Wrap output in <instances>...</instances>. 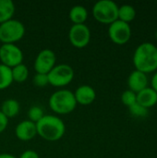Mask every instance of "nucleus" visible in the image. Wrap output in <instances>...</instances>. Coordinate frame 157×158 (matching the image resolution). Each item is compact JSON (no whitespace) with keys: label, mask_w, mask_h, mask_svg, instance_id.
<instances>
[{"label":"nucleus","mask_w":157,"mask_h":158,"mask_svg":"<svg viewBox=\"0 0 157 158\" xmlns=\"http://www.w3.org/2000/svg\"><path fill=\"white\" fill-rule=\"evenodd\" d=\"M20 110L19 103L15 99H6L3 102L0 111L4 114L6 118L16 117Z\"/></svg>","instance_id":"nucleus-16"},{"label":"nucleus","mask_w":157,"mask_h":158,"mask_svg":"<svg viewBox=\"0 0 157 158\" xmlns=\"http://www.w3.org/2000/svg\"><path fill=\"white\" fill-rule=\"evenodd\" d=\"M68 16L73 24H84L88 18V11L85 6L76 5L71 7Z\"/></svg>","instance_id":"nucleus-15"},{"label":"nucleus","mask_w":157,"mask_h":158,"mask_svg":"<svg viewBox=\"0 0 157 158\" xmlns=\"http://www.w3.org/2000/svg\"><path fill=\"white\" fill-rule=\"evenodd\" d=\"M155 38H156V40H157V31H155Z\"/></svg>","instance_id":"nucleus-29"},{"label":"nucleus","mask_w":157,"mask_h":158,"mask_svg":"<svg viewBox=\"0 0 157 158\" xmlns=\"http://www.w3.org/2000/svg\"><path fill=\"white\" fill-rule=\"evenodd\" d=\"M74 96L77 105L89 106L93 104L96 98V93L94 89L90 85H81L74 93Z\"/></svg>","instance_id":"nucleus-12"},{"label":"nucleus","mask_w":157,"mask_h":158,"mask_svg":"<svg viewBox=\"0 0 157 158\" xmlns=\"http://www.w3.org/2000/svg\"><path fill=\"white\" fill-rule=\"evenodd\" d=\"M32 82L36 87H44L49 84L48 76H47V74L36 73L33 77Z\"/></svg>","instance_id":"nucleus-24"},{"label":"nucleus","mask_w":157,"mask_h":158,"mask_svg":"<svg viewBox=\"0 0 157 158\" xmlns=\"http://www.w3.org/2000/svg\"><path fill=\"white\" fill-rule=\"evenodd\" d=\"M118 6L112 0H100L93 7V18L100 23L111 24L118 19Z\"/></svg>","instance_id":"nucleus-4"},{"label":"nucleus","mask_w":157,"mask_h":158,"mask_svg":"<svg viewBox=\"0 0 157 158\" xmlns=\"http://www.w3.org/2000/svg\"><path fill=\"white\" fill-rule=\"evenodd\" d=\"M13 82L11 69L0 64V90H5L8 88Z\"/></svg>","instance_id":"nucleus-20"},{"label":"nucleus","mask_w":157,"mask_h":158,"mask_svg":"<svg viewBox=\"0 0 157 158\" xmlns=\"http://www.w3.org/2000/svg\"><path fill=\"white\" fill-rule=\"evenodd\" d=\"M56 56L53 50L43 49L40 51L34 60V69L36 73L48 74L56 66Z\"/></svg>","instance_id":"nucleus-10"},{"label":"nucleus","mask_w":157,"mask_h":158,"mask_svg":"<svg viewBox=\"0 0 157 158\" xmlns=\"http://www.w3.org/2000/svg\"><path fill=\"white\" fill-rule=\"evenodd\" d=\"M148 85V78L145 73L134 70L130 73L128 79V86L129 90L134 92L135 94H138L139 92L145 89Z\"/></svg>","instance_id":"nucleus-13"},{"label":"nucleus","mask_w":157,"mask_h":158,"mask_svg":"<svg viewBox=\"0 0 157 158\" xmlns=\"http://www.w3.org/2000/svg\"><path fill=\"white\" fill-rule=\"evenodd\" d=\"M133 64L136 70L145 74L157 69V47L152 43L141 44L133 55Z\"/></svg>","instance_id":"nucleus-1"},{"label":"nucleus","mask_w":157,"mask_h":158,"mask_svg":"<svg viewBox=\"0 0 157 158\" xmlns=\"http://www.w3.org/2000/svg\"><path fill=\"white\" fill-rule=\"evenodd\" d=\"M74 75V69L68 64L56 65L47 74L49 84L54 87L67 86L72 81Z\"/></svg>","instance_id":"nucleus-6"},{"label":"nucleus","mask_w":157,"mask_h":158,"mask_svg":"<svg viewBox=\"0 0 157 158\" xmlns=\"http://www.w3.org/2000/svg\"><path fill=\"white\" fill-rule=\"evenodd\" d=\"M23 53L21 49L14 44H3L0 46L1 64L12 69L22 63Z\"/></svg>","instance_id":"nucleus-7"},{"label":"nucleus","mask_w":157,"mask_h":158,"mask_svg":"<svg viewBox=\"0 0 157 158\" xmlns=\"http://www.w3.org/2000/svg\"><path fill=\"white\" fill-rule=\"evenodd\" d=\"M15 134L20 141H31L37 135L36 124L30 120H23L17 125L15 129Z\"/></svg>","instance_id":"nucleus-11"},{"label":"nucleus","mask_w":157,"mask_h":158,"mask_svg":"<svg viewBox=\"0 0 157 158\" xmlns=\"http://www.w3.org/2000/svg\"><path fill=\"white\" fill-rule=\"evenodd\" d=\"M68 39L74 47L84 48L91 41V31L85 24H73L68 31Z\"/></svg>","instance_id":"nucleus-9"},{"label":"nucleus","mask_w":157,"mask_h":158,"mask_svg":"<svg viewBox=\"0 0 157 158\" xmlns=\"http://www.w3.org/2000/svg\"><path fill=\"white\" fill-rule=\"evenodd\" d=\"M37 135L48 142L60 140L66 131V126L61 118L53 115H44L36 123Z\"/></svg>","instance_id":"nucleus-2"},{"label":"nucleus","mask_w":157,"mask_h":158,"mask_svg":"<svg viewBox=\"0 0 157 158\" xmlns=\"http://www.w3.org/2000/svg\"><path fill=\"white\" fill-rule=\"evenodd\" d=\"M137 103L149 109L157 104V93L151 87H146L137 94Z\"/></svg>","instance_id":"nucleus-14"},{"label":"nucleus","mask_w":157,"mask_h":158,"mask_svg":"<svg viewBox=\"0 0 157 158\" xmlns=\"http://www.w3.org/2000/svg\"><path fill=\"white\" fill-rule=\"evenodd\" d=\"M25 27L18 19H9L0 24V42L3 44H14L23 38Z\"/></svg>","instance_id":"nucleus-5"},{"label":"nucleus","mask_w":157,"mask_h":158,"mask_svg":"<svg viewBox=\"0 0 157 158\" xmlns=\"http://www.w3.org/2000/svg\"><path fill=\"white\" fill-rule=\"evenodd\" d=\"M108 35L116 44H125L131 37V28L129 23L117 19L109 25Z\"/></svg>","instance_id":"nucleus-8"},{"label":"nucleus","mask_w":157,"mask_h":158,"mask_svg":"<svg viewBox=\"0 0 157 158\" xmlns=\"http://www.w3.org/2000/svg\"><path fill=\"white\" fill-rule=\"evenodd\" d=\"M8 124V118H6L4 114L0 111V133H2L7 127Z\"/></svg>","instance_id":"nucleus-25"},{"label":"nucleus","mask_w":157,"mask_h":158,"mask_svg":"<svg viewBox=\"0 0 157 158\" xmlns=\"http://www.w3.org/2000/svg\"><path fill=\"white\" fill-rule=\"evenodd\" d=\"M11 72H12L13 81H16L18 83H22L26 81L29 77V69L23 63L12 68Z\"/></svg>","instance_id":"nucleus-19"},{"label":"nucleus","mask_w":157,"mask_h":158,"mask_svg":"<svg viewBox=\"0 0 157 158\" xmlns=\"http://www.w3.org/2000/svg\"><path fill=\"white\" fill-rule=\"evenodd\" d=\"M49 106L56 114L67 115L73 112L77 106L74 93L61 89L53 93L49 98Z\"/></svg>","instance_id":"nucleus-3"},{"label":"nucleus","mask_w":157,"mask_h":158,"mask_svg":"<svg viewBox=\"0 0 157 158\" xmlns=\"http://www.w3.org/2000/svg\"><path fill=\"white\" fill-rule=\"evenodd\" d=\"M44 116V113H43V110L38 106H31L29 111H28V120L33 122V123H37L38 121H40L43 117Z\"/></svg>","instance_id":"nucleus-21"},{"label":"nucleus","mask_w":157,"mask_h":158,"mask_svg":"<svg viewBox=\"0 0 157 158\" xmlns=\"http://www.w3.org/2000/svg\"><path fill=\"white\" fill-rule=\"evenodd\" d=\"M136 17V9L131 5H122L118 6V19L129 23L132 21Z\"/></svg>","instance_id":"nucleus-18"},{"label":"nucleus","mask_w":157,"mask_h":158,"mask_svg":"<svg viewBox=\"0 0 157 158\" xmlns=\"http://www.w3.org/2000/svg\"><path fill=\"white\" fill-rule=\"evenodd\" d=\"M0 158H17L11 154H0Z\"/></svg>","instance_id":"nucleus-28"},{"label":"nucleus","mask_w":157,"mask_h":158,"mask_svg":"<svg viewBox=\"0 0 157 158\" xmlns=\"http://www.w3.org/2000/svg\"><path fill=\"white\" fill-rule=\"evenodd\" d=\"M129 110H130V113L135 118H144V117H147L149 113L148 108L141 106L138 103H135L134 105L130 106Z\"/></svg>","instance_id":"nucleus-22"},{"label":"nucleus","mask_w":157,"mask_h":158,"mask_svg":"<svg viewBox=\"0 0 157 158\" xmlns=\"http://www.w3.org/2000/svg\"><path fill=\"white\" fill-rule=\"evenodd\" d=\"M16 7L11 0H0V24L12 19Z\"/></svg>","instance_id":"nucleus-17"},{"label":"nucleus","mask_w":157,"mask_h":158,"mask_svg":"<svg viewBox=\"0 0 157 158\" xmlns=\"http://www.w3.org/2000/svg\"><path fill=\"white\" fill-rule=\"evenodd\" d=\"M121 101L126 106L130 107L135 103H137V94H135L134 92L130 90H127L122 94Z\"/></svg>","instance_id":"nucleus-23"},{"label":"nucleus","mask_w":157,"mask_h":158,"mask_svg":"<svg viewBox=\"0 0 157 158\" xmlns=\"http://www.w3.org/2000/svg\"><path fill=\"white\" fill-rule=\"evenodd\" d=\"M19 158H40L39 157V155L33 151V150H27L25 152H23Z\"/></svg>","instance_id":"nucleus-26"},{"label":"nucleus","mask_w":157,"mask_h":158,"mask_svg":"<svg viewBox=\"0 0 157 158\" xmlns=\"http://www.w3.org/2000/svg\"><path fill=\"white\" fill-rule=\"evenodd\" d=\"M151 84H152V89H154L155 92L157 93V71L154 74L153 78H152V81H151Z\"/></svg>","instance_id":"nucleus-27"}]
</instances>
